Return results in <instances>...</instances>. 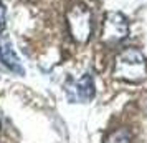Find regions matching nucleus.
<instances>
[{
  "mask_svg": "<svg viewBox=\"0 0 147 143\" xmlns=\"http://www.w3.org/2000/svg\"><path fill=\"white\" fill-rule=\"evenodd\" d=\"M113 75L127 83H142L147 78V60L137 48L122 50L114 60Z\"/></svg>",
  "mask_w": 147,
  "mask_h": 143,
  "instance_id": "nucleus-1",
  "label": "nucleus"
},
{
  "mask_svg": "<svg viewBox=\"0 0 147 143\" xmlns=\"http://www.w3.org/2000/svg\"><path fill=\"white\" fill-rule=\"evenodd\" d=\"M129 35V22L119 12H107L102 22V42L106 45H117Z\"/></svg>",
  "mask_w": 147,
  "mask_h": 143,
  "instance_id": "nucleus-3",
  "label": "nucleus"
},
{
  "mask_svg": "<svg viewBox=\"0 0 147 143\" xmlns=\"http://www.w3.org/2000/svg\"><path fill=\"white\" fill-rule=\"evenodd\" d=\"M132 133L129 128H116L111 133H107L104 138V143H131Z\"/></svg>",
  "mask_w": 147,
  "mask_h": 143,
  "instance_id": "nucleus-6",
  "label": "nucleus"
},
{
  "mask_svg": "<svg viewBox=\"0 0 147 143\" xmlns=\"http://www.w3.org/2000/svg\"><path fill=\"white\" fill-rule=\"evenodd\" d=\"M94 78L89 73H84V75L78 78L73 85L68 87V93H69V98L74 100V102H81V103H88L94 98Z\"/></svg>",
  "mask_w": 147,
  "mask_h": 143,
  "instance_id": "nucleus-4",
  "label": "nucleus"
},
{
  "mask_svg": "<svg viewBox=\"0 0 147 143\" xmlns=\"http://www.w3.org/2000/svg\"><path fill=\"white\" fill-rule=\"evenodd\" d=\"M3 28H5V7H3V3L0 2V34H2Z\"/></svg>",
  "mask_w": 147,
  "mask_h": 143,
  "instance_id": "nucleus-7",
  "label": "nucleus"
},
{
  "mask_svg": "<svg viewBox=\"0 0 147 143\" xmlns=\"http://www.w3.org/2000/svg\"><path fill=\"white\" fill-rule=\"evenodd\" d=\"M0 60L3 62V65L8 70L15 72L17 75H23L25 73V68L22 67L20 58H18V55L15 52L10 38H7V37H0Z\"/></svg>",
  "mask_w": 147,
  "mask_h": 143,
  "instance_id": "nucleus-5",
  "label": "nucleus"
},
{
  "mask_svg": "<svg viewBox=\"0 0 147 143\" xmlns=\"http://www.w3.org/2000/svg\"><path fill=\"white\" fill-rule=\"evenodd\" d=\"M68 32L76 43H86L93 34V14L84 3H74L66 12Z\"/></svg>",
  "mask_w": 147,
  "mask_h": 143,
  "instance_id": "nucleus-2",
  "label": "nucleus"
}]
</instances>
